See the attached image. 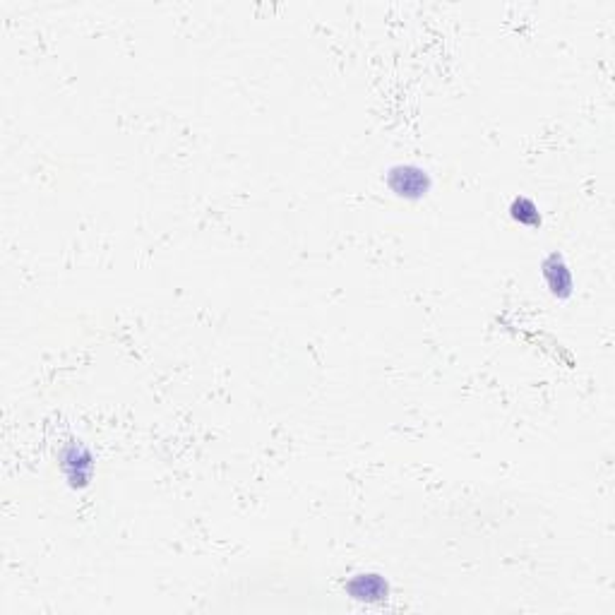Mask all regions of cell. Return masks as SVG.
I'll use <instances>...</instances> for the list:
<instances>
[{
	"label": "cell",
	"instance_id": "2",
	"mask_svg": "<svg viewBox=\"0 0 615 615\" xmlns=\"http://www.w3.org/2000/svg\"><path fill=\"white\" fill-rule=\"evenodd\" d=\"M58 467H61L65 483L73 491H85V488L92 486L94 455L82 440H70V443L63 445L61 455H58Z\"/></svg>",
	"mask_w": 615,
	"mask_h": 615
},
{
	"label": "cell",
	"instance_id": "3",
	"mask_svg": "<svg viewBox=\"0 0 615 615\" xmlns=\"http://www.w3.org/2000/svg\"><path fill=\"white\" fill-rule=\"evenodd\" d=\"M344 591L349 599L358 603H366V606H378L390 599L392 587L387 582L385 575L380 572H356L344 582Z\"/></svg>",
	"mask_w": 615,
	"mask_h": 615
},
{
	"label": "cell",
	"instance_id": "5",
	"mask_svg": "<svg viewBox=\"0 0 615 615\" xmlns=\"http://www.w3.org/2000/svg\"><path fill=\"white\" fill-rule=\"evenodd\" d=\"M510 217L512 222H517L519 226H527V229H539L543 224L539 205L527 195H517L515 200L510 202Z\"/></svg>",
	"mask_w": 615,
	"mask_h": 615
},
{
	"label": "cell",
	"instance_id": "4",
	"mask_svg": "<svg viewBox=\"0 0 615 615\" xmlns=\"http://www.w3.org/2000/svg\"><path fill=\"white\" fill-rule=\"evenodd\" d=\"M541 277L548 291H551V296L558 298V301H567V298L575 294V277H572L570 265H567V260L560 253H551L543 258Z\"/></svg>",
	"mask_w": 615,
	"mask_h": 615
},
{
	"label": "cell",
	"instance_id": "1",
	"mask_svg": "<svg viewBox=\"0 0 615 615\" xmlns=\"http://www.w3.org/2000/svg\"><path fill=\"white\" fill-rule=\"evenodd\" d=\"M385 185L399 200L419 202L433 190V176L419 164H394L385 173Z\"/></svg>",
	"mask_w": 615,
	"mask_h": 615
}]
</instances>
